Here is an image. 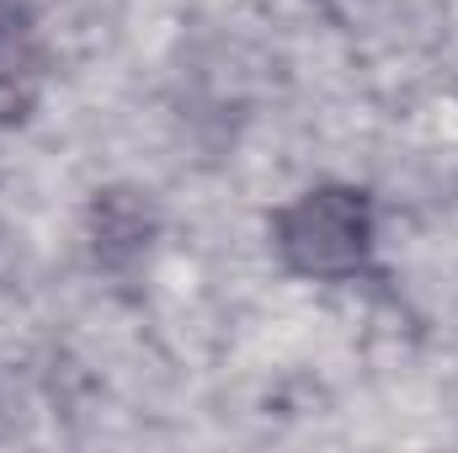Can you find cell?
Instances as JSON below:
<instances>
[{
    "instance_id": "obj_2",
    "label": "cell",
    "mask_w": 458,
    "mask_h": 453,
    "mask_svg": "<svg viewBox=\"0 0 458 453\" xmlns=\"http://www.w3.org/2000/svg\"><path fill=\"white\" fill-rule=\"evenodd\" d=\"M38 81V43H32V0H0V113L27 107Z\"/></svg>"
},
{
    "instance_id": "obj_1",
    "label": "cell",
    "mask_w": 458,
    "mask_h": 453,
    "mask_svg": "<svg viewBox=\"0 0 458 453\" xmlns=\"http://www.w3.org/2000/svg\"><path fill=\"white\" fill-rule=\"evenodd\" d=\"M277 256L315 283H352L373 267V203L357 187H310L272 214Z\"/></svg>"
}]
</instances>
